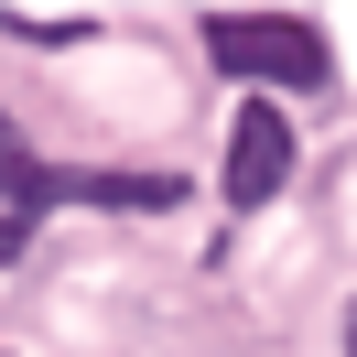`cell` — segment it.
Returning <instances> with one entry per match:
<instances>
[{"label": "cell", "mask_w": 357, "mask_h": 357, "mask_svg": "<svg viewBox=\"0 0 357 357\" xmlns=\"http://www.w3.org/2000/svg\"><path fill=\"white\" fill-rule=\"evenodd\" d=\"M282 184H292V119L271 98H238V119H227V206H271Z\"/></svg>", "instance_id": "7a4b0ae2"}, {"label": "cell", "mask_w": 357, "mask_h": 357, "mask_svg": "<svg viewBox=\"0 0 357 357\" xmlns=\"http://www.w3.org/2000/svg\"><path fill=\"white\" fill-rule=\"evenodd\" d=\"M347 357H357V303H347Z\"/></svg>", "instance_id": "8992f818"}, {"label": "cell", "mask_w": 357, "mask_h": 357, "mask_svg": "<svg viewBox=\"0 0 357 357\" xmlns=\"http://www.w3.org/2000/svg\"><path fill=\"white\" fill-rule=\"evenodd\" d=\"M0 33H22V44H87V11H0Z\"/></svg>", "instance_id": "277c9868"}, {"label": "cell", "mask_w": 357, "mask_h": 357, "mask_svg": "<svg viewBox=\"0 0 357 357\" xmlns=\"http://www.w3.org/2000/svg\"><path fill=\"white\" fill-rule=\"evenodd\" d=\"M22 238H33V227H22V217H0V271L22 260Z\"/></svg>", "instance_id": "5b68a950"}, {"label": "cell", "mask_w": 357, "mask_h": 357, "mask_svg": "<svg viewBox=\"0 0 357 357\" xmlns=\"http://www.w3.org/2000/svg\"><path fill=\"white\" fill-rule=\"evenodd\" d=\"M206 54H217V76H238L249 98H314L335 87V44L303 22V11H217L206 22Z\"/></svg>", "instance_id": "6da1fadb"}, {"label": "cell", "mask_w": 357, "mask_h": 357, "mask_svg": "<svg viewBox=\"0 0 357 357\" xmlns=\"http://www.w3.org/2000/svg\"><path fill=\"white\" fill-rule=\"evenodd\" d=\"M0 195H11V206H54V195H87V174H54V162L0 119Z\"/></svg>", "instance_id": "3957f363"}]
</instances>
